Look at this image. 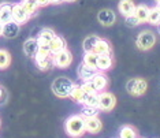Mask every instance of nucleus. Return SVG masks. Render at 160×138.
<instances>
[{
    "mask_svg": "<svg viewBox=\"0 0 160 138\" xmlns=\"http://www.w3.org/2000/svg\"><path fill=\"white\" fill-rule=\"evenodd\" d=\"M64 130L70 137L78 138L83 136L85 130V118L81 115H72L70 118H67L66 123H64Z\"/></svg>",
    "mask_w": 160,
    "mask_h": 138,
    "instance_id": "1",
    "label": "nucleus"
},
{
    "mask_svg": "<svg viewBox=\"0 0 160 138\" xmlns=\"http://www.w3.org/2000/svg\"><path fill=\"white\" fill-rule=\"evenodd\" d=\"M75 83L67 77H58L52 82V92L59 99H67L71 96Z\"/></svg>",
    "mask_w": 160,
    "mask_h": 138,
    "instance_id": "2",
    "label": "nucleus"
},
{
    "mask_svg": "<svg viewBox=\"0 0 160 138\" xmlns=\"http://www.w3.org/2000/svg\"><path fill=\"white\" fill-rule=\"evenodd\" d=\"M155 44H156V36L151 30H142L137 36L136 45L140 51H144V52L145 51H149L153 48Z\"/></svg>",
    "mask_w": 160,
    "mask_h": 138,
    "instance_id": "3",
    "label": "nucleus"
},
{
    "mask_svg": "<svg viewBox=\"0 0 160 138\" xmlns=\"http://www.w3.org/2000/svg\"><path fill=\"white\" fill-rule=\"evenodd\" d=\"M148 89V83L142 78H130L126 83V90L132 96H142Z\"/></svg>",
    "mask_w": 160,
    "mask_h": 138,
    "instance_id": "4",
    "label": "nucleus"
},
{
    "mask_svg": "<svg viewBox=\"0 0 160 138\" xmlns=\"http://www.w3.org/2000/svg\"><path fill=\"white\" fill-rule=\"evenodd\" d=\"M116 104V97L111 92L103 90L99 93V110L100 111H112Z\"/></svg>",
    "mask_w": 160,
    "mask_h": 138,
    "instance_id": "5",
    "label": "nucleus"
},
{
    "mask_svg": "<svg viewBox=\"0 0 160 138\" xmlns=\"http://www.w3.org/2000/svg\"><path fill=\"white\" fill-rule=\"evenodd\" d=\"M52 60H53V66L59 68H67L72 63V53L68 49H64L62 52L56 53V55H52Z\"/></svg>",
    "mask_w": 160,
    "mask_h": 138,
    "instance_id": "6",
    "label": "nucleus"
},
{
    "mask_svg": "<svg viewBox=\"0 0 160 138\" xmlns=\"http://www.w3.org/2000/svg\"><path fill=\"white\" fill-rule=\"evenodd\" d=\"M30 18H32L30 14L25 10V7L21 4V3L12 4V21H15V22L19 25H23V23H26Z\"/></svg>",
    "mask_w": 160,
    "mask_h": 138,
    "instance_id": "7",
    "label": "nucleus"
},
{
    "mask_svg": "<svg viewBox=\"0 0 160 138\" xmlns=\"http://www.w3.org/2000/svg\"><path fill=\"white\" fill-rule=\"evenodd\" d=\"M34 62L37 64V67L41 71H45L53 66V60H52V55L47 52H37V55L34 56Z\"/></svg>",
    "mask_w": 160,
    "mask_h": 138,
    "instance_id": "8",
    "label": "nucleus"
},
{
    "mask_svg": "<svg viewBox=\"0 0 160 138\" xmlns=\"http://www.w3.org/2000/svg\"><path fill=\"white\" fill-rule=\"evenodd\" d=\"M99 72V70H97L96 67H90L88 66V64H85V63H81L78 66V70H77V74H78V78L81 79L82 82H85V81H90L94 75Z\"/></svg>",
    "mask_w": 160,
    "mask_h": 138,
    "instance_id": "9",
    "label": "nucleus"
},
{
    "mask_svg": "<svg viewBox=\"0 0 160 138\" xmlns=\"http://www.w3.org/2000/svg\"><path fill=\"white\" fill-rule=\"evenodd\" d=\"M21 32V25L17 23L15 21H10L3 25V33L2 36H4L6 38H15Z\"/></svg>",
    "mask_w": 160,
    "mask_h": 138,
    "instance_id": "10",
    "label": "nucleus"
},
{
    "mask_svg": "<svg viewBox=\"0 0 160 138\" xmlns=\"http://www.w3.org/2000/svg\"><path fill=\"white\" fill-rule=\"evenodd\" d=\"M97 19H99V22L103 25V26H112V25L115 23V19H116V17H115V12L112 11V10L110 8H104V10H101V11L97 14Z\"/></svg>",
    "mask_w": 160,
    "mask_h": 138,
    "instance_id": "11",
    "label": "nucleus"
},
{
    "mask_svg": "<svg viewBox=\"0 0 160 138\" xmlns=\"http://www.w3.org/2000/svg\"><path fill=\"white\" fill-rule=\"evenodd\" d=\"M38 48H40V44H38L37 37L36 38L30 37L23 42V52H25V55L29 57H33L34 59V56L37 55V52H38Z\"/></svg>",
    "mask_w": 160,
    "mask_h": 138,
    "instance_id": "12",
    "label": "nucleus"
},
{
    "mask_svg": "<svg viewBox=\"0 0 160 138\" xmlns=\"http://www.w3.org/2000/svg\"><path fill=\"white\" fill-rule=\"evenodd\" d=\"M114 66V57L112 53H107V55H99L97 59V70L101 72H105L108 70H111Z\"/></svg>",
    "mask_w": 160,
    "mask_h": 138,
    "instance_id": "13",
    "label": "nucleus"
},
{
    "mask_svg": "<svg viewBox=\"0 0 160 138\" xmlns=\"http://www.w3.org/2000/svg\"><path fill=\"white\" fill-rule=\"evenodd\" d=\"M103 129V123L99 119V116H93V118H86L85 119V130L88 133L97 134Z\"/></svg>",
    "mask_w": 160,
    "mask_h": 138,
    "instance_id": "14",
    "label": "nucleus"
},
{
    "mask_svg": "<svg viewBox=\"0 0 160 138\" xmlns=\"http://www.w3.org/2000/svg\"><path fill=\"white\" fill-rule=\"evenodd\" d=\"M49 49L52 55H56V53L62 52V51L67 49V44H66V40L60 36H55L53 40L49 42Z\"/></svg>",
    "mask_w": 160,
    "mask_h": 138,
    "instance_id": "15",
    "label": "nucleus"
},
{
    "mask_svg": "<svg viewBox=\"0 0 160 138\" xmlns=\"http://www.w3.org/2000/svg\"><path fill=\"white\" fill-rule=\"evenodd\" d=\"M136 3L133 2V0H121L118 4V10L119 12L122 14L123 17H130L134 14V10H136Z\"/></svg>",
    "mask_w": 160,
    "mask_h": 138,
    "instance_id": "16",
    "label": "nucleus"
},
{
    "mask_svg": "<svg viewBox=\"0 0 160 138\" xmlns=\"http://www.w3.org/2000/svg\"><path fill=\"white\" fill-rule=\"evenodd\" d=\"M12 21V4L3 2L0 4V22L3 25Z\"/></svg>",
    "mask_w": 160,
    "mask_h": 138,
    "instance_id": "17",
    "label": "nucleus"
},
{
    "mask_svg": "<svg viewBox=\"0 0 160 138\" xmlns=\"http://www.w3.org/2000/svg\"><path fill=\"white\" fill-rule=\"evenodd\" d=\"M90 81L93 82V85L96 86V90L99 93L103 92V90H105V89H107V86H108V77L104 74V72H101V71L97 72V74L94 75Z\"/></svg>",
    "mask_w": 160,
    "mask_h": 138,
    "instance_id": "18",
    "label": "nucleus"
},
{
    "mask_svg": "<svg viewBox=\"0 0 160 138\" xmlns=\"http://www.w3.org/2000/svg\"><path fill=\"white\" fill-rule=\"evenodd\" d=\"M55 36H56V33L52 30V29L44 27V29H41V30H40V33L37 36V40H38L40 44H49V42L53 40Z\"/></svg>",
    "mask_w": 160,
    "mask_h": 138,
    "instance_id": "19",
    "label": "nucleus"
},
{
    "mask_svg": "<svg viewBox=\"0 0 160 138\" xmlns=\"http://www.w3.org/2000/svg\"><path fill=\"white\" fill-rule=\"evenodd\" d=\"M93 52L96 55H107V53H112V48H111V44L104 38H100L97 41L96 47H94Z\"/></svg>",
    "mask_w": 160,
    "mask_h": 138,
    "instance_id": "20",
    "label": "nucleus"
},
{
    "mask_svg": "<svg viewBox=\"0 0 160 138\" xmlns=\"http://www.w3.org/2000/svg\"><path fill=\"white\" fill-rule=\"evenodd\" d=\"M148 14H149V7L147 4H138L136 6L133 15L137 18L140 23H145L148 21Z\"/></svg>",
    "mask_w": 160,
    "mask_h": 138,
    "instance_id": "21",
    "label": "nucleus"
},
{
    "mask_svg": "<svg viewBox=\"0 0 160 138\" xmlns=\"http://www.w3.org/2000/svg\"><path fill=\"white\" fill-rule=\"evenodd\" d=\"M81 104L99 108V93H85L81 100Z\"/></svg>",
    "mask_w": 160,
    "mask_h": 138,
    "instance_id": "22",
    "label": "nucleus"
},
{
    "mask_svg": "<svg viewBox=\"0 0 160 138\" xmlns=\"http://www.w3.org/2000/svg\"><path fill=\"white\" fill-rule=\"evenodd\" d=\"M99 40H100V37H99V36H96V34L88 36V37L83 40V42H82L83 52H93L94 47H96V44H97V41H99Z\"/></svg>",
    "mask_w": 160,
    "mask_h": 138,
    "instance_id": "23",
    "label": "nucleus"
},
{
    "mask_svg": "<svg viewBox=\"0 0 160 138\" xmlns=\"http://www.w3.org/2000/svg\"><path fill=\"white\" fill-rule=\"evenodd\" d=\"M21 4H22L25 7V10L30 14V17H34L40 8L38 0H21Z\"/></svg>",
    "mask_w": 160,
    "mask_h": 138,
    "instance_id": "24",
    "label": "nucleus"
},
{
    "mask_svg": "<svg viewBox=\"0 0 160 138\" xmlns=\"http://www.w3.org/2000/svg\"><path fill=\"white\" fill-rule=\"evenodd\" d=\"M11 64V55L7 49H0V70H6Z\"/></svg>",
    "mask_w": 160,
    "mask_h": 138,
    "instance_id": "25",
    "label": "nucleus"
},
{
    "mask_svg": "<svg viewBox=\"0 0 160 138\" xmlns=\"http://www.w3.org/2000/svg\"><path fill=\"white\" fill-rule=\"evenodd\" d=\"M119 138H138L137 136V131L136 129H134L133 126H123L121 129V131H119Z\"/></svg>",
    "mask_w": 160,
    "mask_h": 138,
    "instance_id": "26",
    "label": "nucleus"
},
{
    "mask_svg": "<svg viewBox=\"0 0 160 138\" xmlns=\"http://www.w3.org/2000/svg\"><path fill=\"white\" fill-rule=\"evenodd\" d=\"M151 25H160V11L158 7H152L149 8V14H148V21Z\"/></svg>",
    "mask_w": 160,
    "mask_h": 138,
    "instance_id": "27",
    "label": "nucleus"
},
{
    "mask_svg": "<svg viewBox=\"0 0 160 138\" xmlns=\"http://www.w3.org/2000/svg\"><path fill=\"white\" fill-rule=\"evenodd\" d=\"M97 59H99V55H96L94 52H85L82 63L88 64V66H90V67L97 68Z\"/></svg>",
    "mask_w": 160,
    "mask_h": 138,
    "instance_id": "28",
    "label": "nucleus"
},
{
    "mask_svg": "<svg viewBox=\"0 0 160 138\" xmlns=\"http://www.w3.org/2000/svg\"><path fill=\"white\" fill-rule=\"evenodd\" d=\"M100 110L99 108H94V107H89V105H83L82 110H81V116H83V118H93V116H97L99 115Z\"/></svg>",
    "mask_w": 160,
    "mask_h": 138,
    "instance_id": "29",
    "label": "nucleus"
},
{
    "mask_svg": "<svg viewBox=\"0 0 160 138\" xmlns=\"http://www.w3.org/2000/svg\"><path fill=\"white\" fill-rule=\"evenodd\" d=\"M83 94H85V92L82 90L81 85H77V83H75V85H74V89H72V92H71L70 99H71V100H74L75 103H81Z\"/></svg>",
    "mask_w": 160,
    "mask_h": 138,
    "instance_id": "30",
    "label": "nucleus"
},
{
    "mask_svg": "<svg viewBox=\"0 0 160 138\" xmlns=\"http://www.w3.org/2000/svg\"><path fill=\"white\" fill-rule=\"evenodd\" d=\"M81 88H82V90H83L85 93H99V92L96 90V86L93 85L92 81H85V82H82Z\"/></svg>",
    "mask_w": 160,
    "mask_h": 138,
    "instance_id": "31",
    "label": "nucleus"
},
{
    "mask_svg": "<svg viewBox=\"0 0 160 138\" xmlns=\"http://www.w3.org/2000/svg\"><path fill=\"white\" fill-rule=\"evenodd\" d=\"M125 23L129 27H136L138 26V25H141L140 22H138V19L134 15H130V17H126L125 18Z\"/></svg>",
    "mask_w": 160,
    "mask_h": 138,
    "instance_id": "32",
    "label": "nucleus"
},
{
    "mask_svg": "<svg viewBox=\"0 0 160 138\" xmlns=\"http://www.w3.org/2000/svg\"><path fill=\"white\" fill-rule=\"evenodd\" d=\"M38 4H40V7H45V6L51 4V0H38Z\"/></svg>",
    "mask_w": 160,
    "mask_h": 138,
    "instance_id": "33",
    "label": "nucleus"
},
{
    "mask_svg": "<svg viewBox=\"0 0 160 138\" xmlns=\"http://www.w3.org/2000/svg\"><path fill=\"white\" fill-rule=\"evenodd\" d=\"M63 3V0H51V4H60Z\"/></svg>",
    "mask_w": 160,
    "mask_h": 138,
    "instance_id": "34",
    "label": "nucleus"
},
{
    "mask_svg": "<svg viewBox=\"0 0 160 138\" xmlns=\"http://www.w3.org/2000/svg\"><path fill=\"white\" fill-rule=\"evenodd\" d=\"M2 33H3V23L0 22V36H2Z\"/></svg>",
    "mask_w": 160,
    "mask_h": 138,
    "instance_id": "35",
    "label": "nucleus"
},
{
    "mask_svg": "<svg viewBox=\"0 0 160 138\" xmlns=\"http://www.w3.org/2000/svg\"><path fill=\"white\" fill-rule=\"evenodd\" d=\"M63 2H67V3H72V2H75V0H63Z\"/></svg>",
    "mask_w": 160,
    "mask_h": 138,
    "instance_id": "36",
    "label": "nucleus"
},
{
    "mask_svg": "<svg viewBox=\"0 0 160 138\" xmlns=\"http://www.w3.org/2000/svg\"><path fill=\"white\" fill-rule=\"evenodd\" d=\"M156 7H158V8H159V11H160V2H158V6H156Z\"/></svg>",
    "mask_w": 160,
    "mask_h": 138,
    "instance_id": "37",
    "label": "nucleus"
},
{
    "mask_svg": "<svg viewBox=\"0 0 160 138\" xmlns=\"http://www.w3.org/2000/svg\"><path fill=\"white\" fill-rule=\"evenodd\" d=\"M2 93H3V88H0V96H2Z\"/></svg>",
    "mask_w": 160,
    "mask_h": 138,
    "instance_id": "38",
    "label": "nucleus"
},
{
    "mask_svg": "<svg viewBox=\"0 0 160 138\" xmlns=\"http://www.w3.org/2000/svg\"><path fill=\"white\" fill-rule=\"evenodd\" d=\"M2 3H3V0H0V4H2Z\"/></svg>",
    "mask_w": 160,
    "mask_h": 138,
    "instance_id": "39",
    "label": "nucleus"
},
{
    "mask_svg": "<svg viewBox=\"0 0 160 138\" xmlns=\"http://www.w3.org/2000/svg\"><path fill=\"white\" fill-rule=\"evenodd\" d=\"M155 2H156V3H158V2H160V0H155Z\"/></svg>",
    "mask_w": 160,
    "mask_h": 138,
    "instance_id": "40",
    "label": "nucleus"
}]
</instances>
